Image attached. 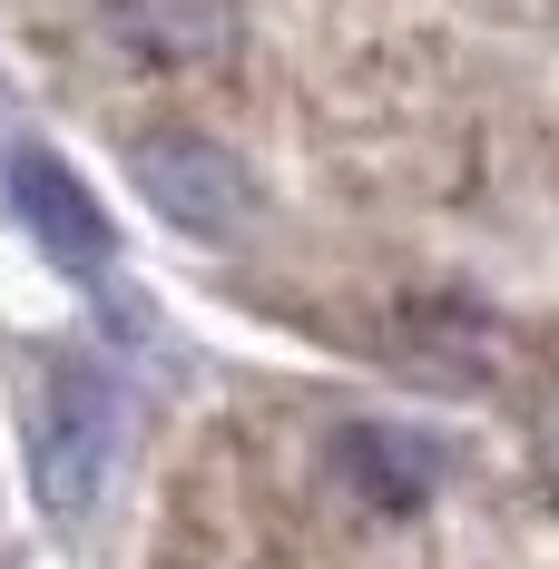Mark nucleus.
I'll use <instances>...</instances> for the list:
<instances>
[{
  "label": "nucleus",
  "instance_id": "1",
  "mask_svg": "<svg viewBox=\"0 0 559 569\" xmlns=\"http://www.w3.org/2000/svg\"><path fill=\"white\" fill-rule=\"evenodd\" d=\"M118 452V383L99 363H50V393H40V432H30V491L50 520H79L99 501V471Z\"/></svg>",
  "mask_w": 559,
  "mask_h": 569
},
{
  "label": "nucleus",
  "instance_id": "2",
  "mask_svg": "<svg viewBox=\"0 0 559 569\" xmlns=\"http://www.w3.org/2000/svg\"><path fill=\"white\" fill-rule=\"evenodd\" d=\"M10 207H20V227L40 236L50 266H69V276L109 266V217H99V197L59 168L50 148H10Z\"/></svg>",
  "mask_w": 559,
  "mask_h": 569
},
{
  "label": "nucleus",
  "instance_id": "4",
  "mask_svg": "<svg viewBox=\"0 0 559 569\" xmlns=\"http://www.w3.org/2000/svg\"><path fill=\"white\" fill-rule=\"evenodd\" d=\"M343 471H353L383 511H402V501H422V491L442 481V452L412 442V432H353V442H343Z\"/></svg>",
  "mask_w": 559,
  "mask_h": 569
},
{
  "label": "nucleus",
  "instance_id": "3",
  "mask_svg": "<svg viewBox=\"0 0 559 569\" xmlns=\"http://www.w3.org/2000/svg\"><path fill=\"white\" fill-rule=\"evenodd\" d=\"M138 187H148V207H168V227H197V236H226L256 207L246 168L226 148H207V138H148L138 148Z\"/></svg>",
  "mask_w": 559,
  "mask_h": 569
}]
</instances>
